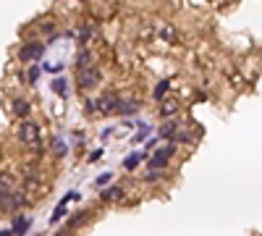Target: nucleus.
I'll use <instances>...</instances> for the list:
<instances>
[{
  "label": "nucleus",
  "mask_w": 262,
  "mask_h": 236,
  "mask_svg": "<svg viewBox=\"0 0 262 236\" xmlns=\"http://www.w3.org/2000/svg\"><path fill=\"white\" fill-rule=\"evenodd\" d=\"M163 37H165V40H170V37H173V29L165 27V29H163Z\"/></svg>",
  "instance_id": "29"
},
{
  "label": "nucleus",
  "mask_w": 262,
  "mask_h": 236,
  "mask_svg": "<svg viewBox=\"0 0 262 236\" xmlns=\"http://www.w3.org/2000/svg\"><path fill=\"white\" fill-rule=\"evenodd\" d=\"M178 110V100H160V116L163 118H170V116H173V113Z\"/></svg>",
  "instance_id": "8"
},
{
  "label": "nucleus",
  "mask_w": 262,
  "mask_h": 236,
  "mask_svg": "<svg viewBox=\"0 0 262 236\" xmlns=\"http://www.w3.org/2000/svg\"><path fill=\"white\" fill-rule=\"evenodd\" d=\"M84 66H92V58H89V53H84V50H81V55H79V68H84Z\"/></svg>",
  "instance_id": "24"
},
{
  "label": "nucleus",
  "mask_w": 262,
  "mask_h": 236,
  "mask_svg": "<svg viewBox=\"0 0 262 236\" xmlns=\"http://www.w3.org/2000/svg\"><path fill=\"white\" fill-rule=\"evenodd\" d=\"M50 89H53L55 94H61V97H66V94H68V81L61 79V76H55L53 84H50Z\"/></svg>",
  "instance_id": "10"
},
{
  "label": "nucleus",
  "mask_w": 262,
  "mask_h": 236,
  "mask_svg": "<svg viewBox=\"0 0 262 236\" xmlns=\"http://www.w3.org/2000/svg\"><path fill=\"white\" fill-rule=\"evenodd\" d=\"M29 226H31V218H16V223H14L11 231H14V236H24V234L29 231Z\"/></svg>",
  "instance_id": "9"
},
{
  "label": "nucleus",
  "mask_w": 262,
  "mask_h": 236,
  "mask_svg": "<svg viewBox=\"0 0 262 236\" xmlns=\"http://www.w3.org/2000/svg\"><path fill=\"white\" fill-rule=\"evenodd\" d=\"M100 84V71L94 66H84L79 68V87L81 89H94Z\"/></svg>",
  "instance_id": "3"
},
{
  "label": "nucleus",
  "mask_w": 262,
  "mask_h": 236,
  "mask_svg": "<svg viewBox=\"0 0 262 236\" xmlns=\"http://www.w3.org/2000/svg\"><path fill=\"white\" fill-rule=\"evenodd\" d=\"M42 53H45V45L29 42V45H24V47L18 50V58L21 61H37V58H42Z\"/></svg>",
  "instance_id": "5"
},
{
  "label": "nucleus",
  "mask_w": 262,
  "mask_h": 236,
  "mask_svg": "<svg viewBox=\"0 0 262 236\" xmlns=\"http://www.w3.org/2000/svg\"><path fill=\"white\" fill-rule=\"evenodd\" d=\"M163 173H160V171H150V173H147L144 178H147V181H157V178H160Z\"/></svg>",
  "instance_id": "26"
},
{
  "label": "nucleus",
  "mask_w": 262,
  "mask_h": 236,
  "mask_svg": "<svg viewBox=\"0 0 262 236\" xmlns=\"http://www.w3.org/2000/svg\"><path fill=\"white\" fill-rule=\"evenodd\" d=\"M170 139H173V142H191V134H189V129H184V126H176Z\"/></svg>",
  "instance_id": "14"
},
{
  "label": "nucleus",
  "mask_w": 262,
  "mask_h": 236,
  "mask_svg": "<svg viewBox=\"0 0 262 236\" xmlns=\"http://www.w3.org/2000/svg\"><path fill=\"white\" fill-rule=\"evenodd\" d=\"M18 139L24 144H40V126L34 121L21 118V126H18Z\"/></svg>",
  "instance_id": "1"
},
{
  "label": "nucleus",
  "mask_w": 262,
  "mask_h": 236,
  "mask_svg": "<svg viewBox=\"0 0 262 236\" xmlns=\"http://www.w3.org/2000/svg\"><path fill=\"white\" fill-rule=\"evenodd\" d=\"M14 189V181H11V176H5V173H0V194H5V192H11Z\"/></svg>",
  "instance_id": "19"
},
{
  "label": "nucleus",
  "mask_w": 262,
  "mask_h": 236,
  "mask_svg": "<svg viewBox=\"0 0 262 236\" xmlns=\"http://www.w3.org/2000/svg\"><path fill=\"white\" fill-rule=\"evenodd\" d=\"M14 113L18 118H27L29 116V103L27 100H14Z\"/></svg>",
  "instance_id": "15"
},
{
  "label": "nucleus",
  "mask_w": 262,
  "mask_h": 236,
  "mask_svg": "<svg viewBox=\"0 0 262 236\" xmlns=\"http://www.w3.org/2000/svg\"><path fill=\"white\" fill-rule=\"evenodd\" d=\"M150 131H152L150 126H147V124H142V126H139V131L134 134V142H144V139H147V134H150Z\"/></svg>",
  "instance_id": "20"
},
{
  "label": "nucleus",
  "mask_w": 262,
  "mask_h": 236,
  "mask_svg": "<svg viewBox=\"0 0 262 236\" xmlns=\"http://www.w3.org/2000/svg\"><path fill=\"white\" fill-rule=\"evenodd\" d=\"M0 236H14V231L11 228H0Z\"/></svg>",
  "instance_id": "30"
},
{
  "label": "nucleus",
  "mask_w": 262,
  "mask_h": 236,
  "mask_svg": "<svg viewBox=\"0 0 262 236\" xmlns=\"http://www.w3.org/2000/svg\"><path fill=\"white\" fill-rule=\"evenodd\" d=\"M168 160H170V157H168V155H163V152L157 150L155 155H152L150 160H147V168H150V171H163L165 165H168Z\"/></svg>",
  "instance_id": "7"
},
{
  "label": "nucleus",
  "mask_w": 262,
  "mask_h": 236,
  "mask_svg": "<svg viewBox=\"0 0 262 236\" xmlns=\"http://www.w3.org/2000/svg\"><path fill=\"white\" fill-rule=\"evenodd\" d=\"M18 205H24V194H18V192H5V194H0V210H5V213H14V210Z\"/></svg>",
  "instance_id": "4"
},
{
  "label": "nucleus",
  "mask_w": 262,
  "mask_h": 236,
  "mask_svg": "<svg viewBox=\"0 0 262 236\" xmlns=\"http://www.w3.org/2000/svg\"><path fill=\"white\" fill-rule=\"evenodd\" d=\"M40 71H42V68H40V66H31V68H29V74H27V79L31 81V84H34V81H37V79H40Z\"/></svg>",
  "instance_id": "21"
},
{
  "label": "nucleus",
  "mask_w": 262,
  "mask_h": 236,
  "mask_svg": "<svg viewBox=\"0 0 262 236\" xmlns=\"http://www.w3.org/2000/svg\"><path fill=\"white\" fill-rule=\"evenodd\" d=\"M89 34H92V27H81V31H79V40H81V42H87V40H89Z\"/></svg>",
  "instance_id": "25"
},
{
  "label": "nucleus",
  "mask_w": 262,
  "mask_h": 236,
  "mask_svg": "<svg viewBox=\"0 0 262 236\" xmlns=\"http://www.w3.org/2000/svg\"><path fill=\"white\" fill-rule=\"evenodd\" d=\"M110 178H113V173H110V171H105V173H102L94 184H97V187H105V184H110Z\"/></svg>",
  "instance_id": "23"
},
{
  "label": "nucleus",
  "mask_w": 262,
  "mask_h": 236,
  "mask_svg": "<svg viewBox=\"0 0 262 236\" xmlns=\"http://www.w3.org/2000/svg\"><path fill=\"white\" fill-rule=\"evenodd\" d=\"M121 197H123V189H121V187H110V189L102 192V200H105V202H118Z\"/></svg>",
  "instance_id": "12"
},
{
  "label": "nucleus",
  "mask_w": 262,
  "mask_h": 236,
  "mask_svg": "<svg viewBox=\"0 0 262 236\" xmlns=\"http://www.w3.org/2000/svg\"><path fill=\"white\" fill-rule=\"evenodd\" d=\"M168 92H170V81H168V79H163V81H157V87H155V92H152V97H155L157 103H160V100H163Z\"/></svg>",
  "instance_id": "11"
},
{
  "label": "nucleus",
  "mask_w": 262,
  "mask_h": 236,
  "mask_svg": "<svg viewBox=\"0 0 262 236\" xmlns=\"http://www.w3.org/2000/svg\"><path fill=\"white\" fill-rule=\"evenodd\" d=\"M118 103H121V100H118L116 92H105L97 103H94V110L105 113V116H113V113H116V108H118Z\"/></svg>",
  "instance_id": "2"
},
{
  "label": "nucleus",
  "mask_w": 262,
  "mask_h": 236,
  "mask_svg": "<svg viewBox=\"0 0 262 236\" xmlns=\"http://www.w3.org/2000/svg\"><path fill=\"white\" fill-rule=\"evenodd\" d=\"M53 152H55V155H58V157H63V155H66V152H68L66 142H63L61 137H53Z\"/></svg>",
  "instance_id": "18"
},
{
  "label": "nucleus",
  "mask_w": 262,
  "mask_h": 236,
  "mask_svg": "<svg viewBox=\"0 0 262 236\" xmlns=\"http://www.w3.org/2000/svg\"><path fill=\"white\" fill-rule=\"evenodd\" d=\"M55 236H71V228H63V231H58Z\"/></svg>",
  "instance_id": "31"
},
{
  "label": "nucleus",
  "mask_w": 262,
  "mask_h": 236,
  "mask_svg": "<svg viewBox=\"0 0 262 236\" xmlns=\"http://www.w3.org/2000/svg\"><path fill=\"white\" fill-rule=\"evenodd\" d=\"M100 155H102V150H94L92 155H89V163H97V160H100Z\"/></svg>",
  "instance_id": "27"
},
{
  "label": "nucleus",
  "mask_w": 262,
  "mask_h": 236,
  "mask_svg": "<svg viewBox=\"0 0 262 236\" xmlns=\"http://www.w3.org/2000/svg\"><path fill=\"white\" fill-rule=\"evenodd\" d=\"M142 152H134V155H129V157H126V160H123V168L126 171H134V168H137V165H139V160H142Z\"/></svg>",
  "instance_id": "16"
},
{
  "label": "nucleus",
  "mask_w": 262,
  "mask_h": 236,
  "mask_svg": "<svg viewBox=\"0 0 262 236\" xmlns=\"http://www.w3.org/2000/svg\"><path fill=\"white\" fill-rule=\"evenodd\" d=\"M76 200H79V192H68V194L58 202V207L53 210V218H50V223H61L63 215H66V205H68V202H76Z\"/></svg>",
  "instance_id": "6"
},
{
  "label": "nucleus",
  "mask_w": 262,
  "mask_h": 236,
  "mask_svg": "<svg viewBox=\"0 0 262 236\" xmlns=\"http://www.w3.org/2000/svg\"><path fill=\"white\" fill-rule=\"evenodd\" d=\"M139 110V103H134V100H129V103H118L116 113H123V116H134V113Z\"/></svg>",
  "instance_id": "13"
},
{
  "label": "nucleus",
  "mask_w": 262,
  "mask_h": 236,
  "mask_svg": "<svg viewBox=\"0 0 262 236\" xmlns=\"http://www.w3.org/2000/svg\"><path fill=\"white\" fill-rule=\"evenodd\" d=\"M176 121H165V124L160 126V134H157V137H163V139H170V134H173L176 131Z\"/></svg>",
  "instance_id": "17"
},
{
  "label": "nucleus",
  "mask_w": 262,
  "mask_h": 236,
  "mask_svg": "<svg viewBox=\"0 0 262 236\" xmlns=\"http://www.w3.org/2000/svg\"><path fill=\"white\" fill-rule=\"evenodd\" d=\"M45 68H50V74H61L63 71V66H58V63H55V66H45Z\"/></svg>",
  "instance_id": "28"
},
{
  "label": "nucleus",
  "mask_w": 262,
  "mask_h": 236,
  "mask_svg": "<svg viewBox=\"0 0 262 236\" xmlns=\"http://www.w3.org/2000/svg\"><path fill=\"white\" fill-rule=\"evenodd\" d=\"M87 218V213H76V215H71V220H68V228H74V226H79L81 220Z\"/></svg>",
  "instance_id": "22"
}]
</instances>
